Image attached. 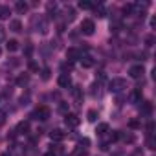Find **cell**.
<instances>
[{
	"instance_id": "cell-1",
	"label": "cell",
	"mask_w": 156,
	"mask_h": 156,
	"mask_svg": "<svg viewBox=\"0 0 156 156\" xmlns=\"http://www.w3.org/2000/svg\"><path fill=\"white\" fill-rule=\"evenodd\" d=\"M127 88V81L123 79V77H114V79L108 83V90L114 92V94H119Z\"/></svg>"
},
{
	"instance_id": "cell-44",
	"label": "cell",
	"mask_w": 156,
	"mask_h": 156,
	"mask_svg": "<svg viewBox=\"0 0 156 156\" xmlns=\"http://www.w3.org/2000/svg\"><path fill=\"white\" fill-rule=\"evenodd\" d=\"M4 121H6V112L0 110V125H4Z\"/></svg>"
},
{
	"instance_id": "cell-37",
	"label": "cell",
	"mask_w": 156,
	"mask_h": 156,
	"mask_svg": "<svg viewBox=\"0 0 156 156\" xmlns=\"http://www.w3.org/2000/svg\"><path fill=\"white\" fill-rule=\"evenodd\" d=\"M19 101H20V105H22V107H26V105H30V94H26V96H22V98H20Z\"/></svg>"
},
{
	"instance_id": "cell-15",
	"label": "cell",
	"mask_w": 156,
	"mask_h": 156,
	"mask_svg": "<svg viewBox=\"0 0 156 156\" xmlns=\"http://www.w3.org/2000/svg\"><path fill=\"white\" fill-rule=\"evenodd\" d=\"M11 15V9L8 6H0V20H8Z\"/></svg>"
},
{
	"instance_id": "cell-14",
	"label": "cell",
	"mask_w": 156,
	"mask_h": 156,
	"mask_svg": "<svg viewBox=\"0 0 156 156\" xmlns=\"http://www.w3.org/2000/svg\"><path fill=\"white\" fill-rule=\"evenodd\" d=\"M141 114L143 116H151L152 114V103L151 101H143L141 103Z\"/></svg>"
},
{
	"instance_id": "cell-16",
	"label": "cell",
	"mask_w": 156,
	"mask_h": 156,
	"mask_svg": "<svg viewBox=\"0 0 156 156\" xmlns=\"http://www.w3.org/2000/svg\"><path fill=\"white\" fill-rule=\"evenodd\" d=\"M9 30H11V31H15V33L22 31V22H20V20H17V19H15V20H11V22H9Z\"/></svg>"
},
{
	"instance_id": "cell-11",
	"label": "cell",
	"mask_w": 156,
	"mask_h": 156,
	"mask_svg": "<svg viewBox=\"0 0 156 156\" xmlns=\"http://www.w3.org/2000/svg\"><path fill=\"white\" fill-rule=\"evenodd\" d=\"M28 9H30V6H28V2H24V0H19V2L15 4V11L20 13V15H24Z\"/></svg>"
},
{
	"instance_id": "cell-31",
	"label": "cell",
	"mask_w": 156,
	"mask_h": 156,
	"mask_svg": "<svg viewBox=\"0 0 156 156\" xmlns=\"http://www.w3.org/2000/svg\"><path fill=\"white\" fill-rule=\"evenodd\" d=\"M31 53H33V46H31V44L28 42V44H26V48H24V55H26V57L30 59V57H31Z\"/></svg>"
},
{
	"instance_id": "cell-39",
	"label": "cell",
	"mask_w": 156,
	"mask_h": 156,
	"mask_svg": "<svg viewBox=\"0 0 156 156\" xmlns=\"http://www.w3.org/2000/svg\"><path fill=\"white\" fill-rule=\"evenodd\" d=\"M154 145H156V143H154V138H152V136H147V147L152 151V149H156Z\"/></svg>"
},
{
	"instance_id": "cell-38",
	"label": "cell",
	"mask_w": 156,
	"mask_h": 156,
	"mask_svg": "<svg viewBox=\"0 0 156 156\" xmlns=\"http://www.w3.org/2000/svg\"><path fill=\"white\" fill-rule=\"evenodd\" d=\"M129 127H130V129H140L141 123H140L138 119H130V121H129Z\"/></svg>"
},
{
	"instance_id": "cell-29",
	"label": "cell",
	"mask_w": 156,
	"mask_h": 156,
	"mask_svg": "<svg viewBox=\"0 0 156 156\" xmlns=\"http://www.w3.org/2000/svg\"><path fill=\"white\" fill-rule=\"evenodd\" d=\"M134 11V4H125L123 6V15H130Z\"/></svg>"
},
{
	"instance_id": "cell-7",
	"label": "cell",
	"mask_w": 156,
	"mask_h": 156,
	"mask_svg": "<svg viewBox=\"0 0 156 156\" xmlns=\"http://www.w3.org/2000/svg\"><path fill=\"white\" fill-rule=\"evenodd\" d=\"M57 83H59L61 88H70V87H72V79H70L68 73H61V75L57 77Z\"/></svg>"
},
{
	"instance_id": "cell-3",
	"label": "cell",
	"mask_w": 156,
	"mask_h": 156,
	"mask_svg": "<svg viewBox=\"0 0 156 156\" xmlns=\"http://www.w3.org/2000/svg\"><path fill=\"white\" fill-rule=\"evenodd\" d=\"M33 22H35V28L39 33H42V35L48 33V17H37Z\"/></svg>"
},
{
	"instance_id": "cell-21",
	"label": "cell",
	"mask_w": 156,
	"mask_h": 156,
	"mask_svg": "<svg viewBox=\"0 0 156 156\" xmlns=\"http://www.w3.org/2000/svg\"><path fill=\"white\" fill-rule=\"evenodd\" d=\"M96 132H98L99 136L107 134V132H108V123H99V125H98V129H96Z\"/></svg>"
},
{
	"instance_id": "cell-40",
	"label": "cell",
	"mask_w": 156,
	"mask_h": 156,
	"mask_svg": "<svg viewBox=\"0 0 156 156\" xmlns=\"http://www.w3.org/2000/svg\"><path fill=\"white\" fill-rule=\"evenodd\" d=\"M152 132H154V123H152V121H149V123H147V134H149V136H152Z\"/></svg>"
},
{
	"instance_id": "cell-36",
	"label": "cell",
	"mask_w": 156,
	"mask_h": 156,
	"mask_svg": "<svg viewBox=\"0 0 156 156\" xmlns=\"http://www.w3.org/2000/svg\"><path fill=\"white\" fill-rule=\"evenodd\" d=\"M28 81H30V77H28V75H20V77H19V79H17V83H19L20 87H22V85H26Z\"/></svg>"
},
{
	"instance_id": "cell-45",
	"label": "cell",
	"mask_w": 156,
	"mask_h": 156,
	"mask_svg": "<svg viewBox=\"0 0 156 156\" xmlns=\"http://www.w3.org/2000/svg\"><path fill=\"white\" fill-rule=\"evenodd\" d=\"M108 149V143H101V151H107Z\"/></svg>"
},
{
	"instance_id": "cell-25",
	"label": "cell",
	"mask_w": 156,
	"mask_h": 156,
	"mask_svg": "<svg viewBox=\"0 0 156 156\" xmlns=\"http://www.w3.org/2000/svg\"><path fill=\"white\" fill-rule=\"evenodd\" d=\"M77 6H79V9H92V8H94V4L88 2V0H81V2L77 4Z\"/></svg>"
},
{
	"instance_id": "cell-28",
	"label": "cell",
	"mask_w": 156,
	"mask_h": 156,
	"mask_svg": "<svg viewBox=\"0 0 156 156\" xmlns=\"http://www.w3.org/2000/svg\"><path fill=\"white\" fill-rule=\"evenodd\" d=\"M28 68H30L31 72H39V64H37L33 59H28Z\"/></svg>"
},
{
	"instance_id": "cell-6",
	"label": "cell",
	"mask_w": 156,
	"mask_h": 156,
	"mask_svg": "<svg viewBox=\"0 0 156 156\" xmlns=\"http://www.w3.org/2000/svg\"><path fill=\"white\" fill-rule=\"evenodd\" d=\"M64 123H66L68 127L75 129V127H79V123H81V118L77 116V114H66V118H64Z\"/></svg>"
},
{
	"instance_id": "cell-13",
	"label": "cell",
	"mask_w": 156,
	"mask_h": 156,
	"mask_svg": "<svg viewBox=\"0 0 156 156\" xmlns=\"http://www.w3.org/2000/svg\"><path fill=\"white\" fill-rule=\"evenodd\" d=\"M79 61H81V66H83V68H92V66H94V59H92L90 55H81Z\"/></svg>"
},
{
	"instance_id": "cell-17",
	"label": "cell",
	"mask_w": 156,
	"mask_h": 156,
	"mask_svg": "<svg viewBox=\"0 0 156 156\" xmlns=\"http://www.w3.org/2000/svg\"><path fill=\"white\" fill-rule=\"evenodd\" d=\"M64 19H66V22H72V20L75 19V9H73V8H66V11H64Z\"/></svg>"
},
{
	"instance_id": "cell-42",
	"label": "cell",
	"mask_w": 156,
	"mask_h": 156,
	"mask_svg": "<svg viewBox=\"0 0 156 156\" xmlns=\"http://www.w3.org/2000/svg\"><path fill=\"white\" fill-rule=\"evenodd\" d=\"M154 41H156V39H154V35H149V37L145 39V42H147V46H152V44H154Z\"/></svg>"
},
{
	"instance_id": "cell-43",
	"label": "cell",
	"mask_w": 156,
	"mask_h": 156,
	"mask_svg": "<svg viewBox=\"0 0 156 156\" xmlns=\"http://www.w3.org/2000/svg\"><path fill=\"white\" fill-rule=\"evenodd\" d=\"M59 110H61L62 114H68V107H66V103H61V105H59Z\"/></svg>"
},
{
	"instance_id": "cell-41",
	"label": "cell",
	"mask_w": 156,
	"mask_h": 156,
	"mask_svg": "<svg viewBox=\"0 0 156 156\" xmlns=\"http://www.w3.org/2000/svg\"><path fill=\"white\" fill-rule=\"evenodd\" d=\"M6 41V28L0 26V42H4Z\"/></svg>"
},
{
	"instance_id": "cell-2",
	"label": "cell",
	"mask_w": 156,
	"mask_h": 156,
	"mask_svg": "<svg viewBox=\"0 0 156 156\" xmlns=\"http://www.w3.org/2000/svg\"><path fill=\"white\" fill-rule=\"evenodd\" d=\"M50 108L46 107V105H41V107H37L35 110H33V114H31V118L33 119H41V121H46L48 118H50Z\"/></svg>"
},
{
	"instance_id": "cell-12",
	"label": "cell",
	"mask_w": 156,
	"mask_h": 156,
	"mask_svg": "<svg viewBox=\"0 0 156 156\" xmlns=\"http://www.w3.org/2000/svg\"><path fill=\"white\" fill-rule=\"evenodd\" d=\"M64 132L61 130V129H55V130H51V134H50V138H51V141H62L64 140Z\"/></svg>"
},
{
	"instance_id": "cell-10",
	"label": "cell",
	"mask_w": 156,
	"mask_h": 156,
	"mask_svg": "<svg viewBox=\"0 0 156 156\" xmlns=\"http://www.w3.org/2000/svg\"><path fill=\"white\" fill-rule=\"evenodd\" d=\"M24 154H26V149L22 145H19V143H15L11 147V151H9V156H24Z\"/></svg>"
},
{
	"instance_id": "cell-20",
	"label": "cell",
	"mask_w": 156,
	"mask_h": 156,
	"mask_svg": "<svg viewBox=\"0 0 156 156\" xmlns=\"http://www.w3.org/2000/svg\"><path fill=\"white\" fill-rule=\"evenodd\" d=\"M130 99H132L134 103H140V101H141V88H134V92H132Z\"/></svg>"
},
{
	"instance_id": "cell-26",
	"label": "cell",
	"mask_w": 156,
	"mask_h": 156,
	"mask_svg": "<svg viewBox=\"0 0 156 156\" xmlns=\"http://www.w3.org/2000/svg\"><path fill=\"white\" fill-rule=\"evenodd\" d=\"M62 73H68V72H72V68H73V62H70V61H66V62H62Z\"/></svg>"
},
{
	"instance_id": "cell-9",
	"label": "cell",
	"mask_w": 156,
	"mask_h": 156,
	"mask_svg": "<svg viewBox=\"0 0 156 156\" xmlns=\"http://www.w3.org/2000/svg\"><path fill=\"white\" fill-rule=\"evenodd\" d=\"M15 132L17 134H30V121H19Z\"/></svg>"
},
{
	"instance_id": "cell-8",
	"label": "cell",
	"mask_w": 156,
	"mask_h": 156,
	"mask_svg": "<svg viewBox=\"0 0 156 156\" xmlns=\"http://www.w3.org/2000/svg\"><path fill=\"white\" fill-rule=\"evenodd\" d=\"M66 59H68L70 62H73V61H77V59H81V51L77 50V48H68V50H66Z\"/></svg>"
},
{
	"instance_id": "cell-30",
	"label": "cell",
	"mask_w": 156,
	"mask_h": 156,
	"mask_svg": "<svg viewBox=\"0 0 156 156\" xmlns=\"http://www.w3.org/2000/svg\"><path fill=\"white\" fill-rule=\"evenodd\" d=\"M72 94H73V98H75L77 101H79V99H81V96H83V92H81V88H79V87H75V88L72 90Z\"/></svg>"
},
{
	"instance_id": "cell-34",
	"label": "cell",
	"mask_w": 156,
	"mask_h": 156,
	"mask_svg": "<svg viewBox=\"0 0 156 156\" xmlns=\"http://www.w3.org/2000/svg\"><path fill=\"white\" fill-rule=\"evenodd\" d=\"M118 140H121V132H119V130H114V132L110 134V141H118Z\"/></svg>"
},
{
	"instance_id": "cell-23",
	"label": "cell",
	"mask_w": 156,
	"mask_h": 156,
	"mask_svg": "<svg viewBox=\"0 0 156 156\" xmlns=\"http://www.w3.org/2000/svg\"><path fill=\"white\" fill-rule=\"evenodd\" d=\"M50 77H51V70H50V68H42V70H41V79H42V81H48Z\"/></svg>"
},
{
	"instance_id": "cell-46",
	"label": "cell",
	"mask_w": 156,
	"mask_h": 156,
	"mask_svg": "<svg viewBox=\"0 0 156 156\" xmlns=\"http://www.w3.org/2000/svg\"><path fill=\"white\" fill-rule=\"evenodd\" d=\"M44 156H55V152H53V151H50V152H46Z\"/></svg>"
},
{
	"instance_id": "cell-19",
	"label": "cell",
	"mask_w": 156,
	"mask_h": 156,
	"mask_svg": "<svg viewBox=\"0 0 156 156\" xmlns=\"http://www.w3.org/2000/svg\"><path fill=\"white\" fill-rule=\"evenodd\" d=\"M8 51H17L19 50V41H15V39H11V41H8Z\"/></svg>"
},
{
	"instance_id": "cell-32",
	"label": "cell",
	"mask_w": 156,
	"mask_h": 156,
	"mask_svg": "<svg viewBox=\"0 0 156 156\" xmlns=\"http://www.w3.org/2000/svg\"><path fill=\"white\" fill-rule=\"evenodd\" d=\"M99 88H101V87H99V83H94V85H92V96H94V98H96V96H101Z\"/></svg>"
},
{
	"instance_id": "cell-35",
	"label": "cell",
	"mask_w": 156,
	"mask_h": 156,
	"mask_svg": "<svg viewBox=\"0 0 156 156\" xmlns=\"http://www.w3.org/2000/svg\"><path fill=\"white\" fill-rule=\"evenodd\" d=\"M121 140H123L125 143H132V141H134V136H132V134H121Z\"/></svg>"
},
{
	"instance_id": "cell-33",
	"label": "cell",
	"mask_w": 156,
	"mask_h": 156,
	"mask_svg": "<svg viewBox=\"0 0 156 156\" xmlns=\"http://www.w3.org/2000/svg\"><path fill=\"white\" fill-rule=\"evenodd\" d=\"M77 145H79V147H85V149H87V147L90 145V140H88V138H81L79 141H77Z\"/></svg>"
},
{
	"instance_id": "cell-22",
	"label": "cell",
	"mask_w": 156,
	"mask_h": 156,
	"mask_svg": "<svg viewBox=\"0 0 156 156\" xmlns=\"http://www.w3.org/2000/svg\"><path fill=\"white\" fill-rule=\"evenodd\" d=\"M94 11L98 13V17H105V15H107V9H105V6H103V4L94 6Z\"/></svg>"
},
{
	"instance_id": "cell-24",
	"label": "cell",
	"mask_w": 156,
	"mask_h": 156,
	"mask_svg": "<svg viewBox=\"0 0 156 156\" xmlns=\"http://www.w3.org/2000/svg\"><path fill=\"white\" fill-rule=\"evenodd\" d=\"M55 13H57V4L50 2V4H48V17L51 19V17H55Z\"/></svg>"
},
{
	"instance_id": "cell-47",
	"label": "cell",
	"mask_w": 156,
	"mask_h": 156,
	"mask_svg": "<svg viewBox=\"0 0 156 156\" xmlns=\"http://www.w3.org/2000/svg\"><path fill=\"white\" fill-rule=\"evenodd\" d=\"M2 156H9V152H6V154H2Z\"/></svg>"
},
{
	"instance_id": "cell-48",
	"label": "cell",
	"mask_w": 156,
	"mask_h": 156,
	"mask_svg": "<svg viewBox=\"0 0 156 156\" xmlns=\"http://www.w3.org/2000/svg\"><path fill=\"white\" fill-rule=\"evenodd\" d=\"M0 53H2V50H0Z\"/></svg>"
},
{
	"instance_id": "cell-18",
	"label": "cell",
	"mask_w": 156,
	"mask_h": 156,
	"mask_svg": "<svg viewBox=\"0 0 156 156\" xmlns=\"http://www.w3.org/2000/svg\"><path fill=\"white\" fill-rule=\"evenodd\" d=\"M98 118H99V114H98V110H94V108H90V110H88V114H87V119H88L90 123H96V121H98Z\"/></svg>"
},
{
	"instance_id": "cell-5",
	"label": "cell",
	"mask_w": 156,
	"mask_h": 156,
	"mask_svg": "<svg viewBox=\"0 0 156 156\" xmlns=\"http://www.w3.org/2000/svg\"><path fill=\"white\" fill-rule=\"evenodd\" d=\"M81 31H83L85 35H92V33L96 31V24H94V20H92V19H85V20L81 22Z\"/></svg>"
},
{
	"instance_id": "cell-27",
	"label": "cell",
	"mask_w": 156,
	"mask_h": 156,
	"mask_svg": "<svg viewBox=\"0 0 156 156\" xmlns=\"http://www.w3.org/2000/svg\"><path fill=\"white\" fill-rule=\"evenodd\" d=\"M85 154H87V149H85V147H79V145L75 147V151H73V156H85Z\"/></svg>"
},
{
	"instance_id": "cell-4",
	"label": "cell",
	"mask_w": 156,
	"mask_h": 156,
	"mask_svg": "<svg viewBox=\"0 0 156 156\" xmlns=\"http://www.w3.org/2000/svg\"><path fill=\"white\" fill-rule=\"evenodd\" d=\"M143 73H145L143 64H134V66H130V68H129V75L132 77V79H141Z\"/></svg>"
}]
</instances>
